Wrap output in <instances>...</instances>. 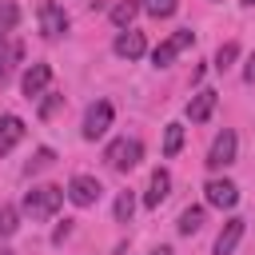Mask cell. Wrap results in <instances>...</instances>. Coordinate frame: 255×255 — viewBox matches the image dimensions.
Masks as SVG:
<instances>
[{"mask_svg": "<svg viewBox=\"0 0 255 255\" xmlns=\"http://www.w3.org/2000/svg\"><path fill=\"white\" fill-rule=\"evenodd\" d=\"M235 56H239V44H231V40H227V44H219V52H215V68H219V72H227V68L235 64Z\"/></svg>", "mask_w": 255, "mask_h": 255, "instance_id": "cell-25", "label": "cell"}, {"mask_svg": "<svg viewBox=\"0 0 255 255\" xmlns=\"http://www.w3.org/2000/svg\"><path fill=\"white\" fill-rule=\"evenodd\" d=\"M100 195H104V187H100L96 175H72V183H68V199H72L76 207H92V203H100Z\"/></svg>", "mask_w": 255, "mask_h": 255, "instance_id": "cell-8", "label": "cell"}, {"mask_svg": "<svg viewBox=\"0 0 255 255\" xmlns=\"http://www.w3.org/2000/svg\"><path fill=\"white\" fill-rule=\"evenodd\" d=\"M203 199H207L211 207H219V211H231V207L239 203V187H235L231 179H207V183H203Z\"/></svg>", "mask_w": 255, "mask_h": 255, "instance_id": "cell-9", "label": "cell"}, {"mask_svg": "<svg viewBox=\"0 0 255 255\" xmlns=\"http://www.w3.org/2000/svg\"><path fill=\"white\" fill-rule=\"evenodd\" d=\"M243 227H247V219L231 215V219L223 223V231L215 235V251H211V255H235V247H239V239H243Z\"/></svg>", "mask_w": 255, "mask_h": 255, "instance_id": "cell-11", "label": "cell"}, {"mask_svg": "<svg viewBox=\"0 0 255 255\" xmlns=\"http://www.w3.org/2000/svg\"><path fill=\"white\" fill-rule=\"evenodd\" d=\"M20 56H24V48H20L16 40L0 48V88H4L8 80H12V72H16V60H20Z\"/></svg>", "mask_w": 255, "mask_h": 255, "instance_id": "cell-16", "label": "cell"}, {"mask_svg": "<svg viewBox=\"0 0 255 255\" xmlns=\"http://www.w3.org/2000/svg\"><path fill=\"white\" fill-rule=\"evenodd\" d=\"M235 147H239L235 131H231V128H223V131L211 139V147H207V159H203V163H207L211 171H223V167H231V163H235Z\"/></svg>", "mask_w": 255, "mask_h": 255, "instance_id": "cell-3", "label": "cell"}, {"mask_svg": "<svg viewBox=\"0 0 255 255\" xmlns=\"http://www.w3.org/2000/svg\"><path fill=\"white\" fill-rule=\"evenodd\" d=\"M215 104H219V92L199 88V92L187 100V120H191V124H207V120H211V112H215Z\"/></svg>", "mask_w": 255, "mask_h": 255, "instance_id": "cell-10", "label": "cell"}, {"mask_svg": "<svg viewBox=\"0 0 255 255\" xmlns=\"http://www.w3.org/2000/svg\"><path fill=\"white\" fill-rule=\"evenodd\" d=\"M199 227H203V207H183V211H179L175 231H179V235H195Z\"/></svg>", "mask_w": 255, "mask_h": 255, "instance_id": "cell-17", "label": "cell"}, {"mask_svg": "<svg viewBox=\"0 0 255 255\" xmlns=\"http://www.w3.org/2000/svg\"><path fill=\"white\" fill-rule=\"evenodd\" d=\"M68 235H72V219H64V223H60V227L52 231V243H64Z\"/></svg>", "mask_w": 255, "mask_h": 255, "instance_id": "cell-26", "label": "cell"}, {"mask_svg": "<svg viewBox=\"0 0 255 255\" xmlns=\"http://www.w3.org/2000/svg\"><path fill=\"white\" fill-rule=\"evenodd\" d=\"M243 80H247V84H255V52L247 56V68H243Z\"/></svg>", "mask_w": 255, "mask_h": 255, "instance_id": "cell-27", "label": "cell"}, {"mask_svg": "<svg viewBox=\"0 0 255 255\" xmlns=\"http://www.w3.org/2000/svg\"><path fill=\"white\" fill-rule=\"evenodd\" d=\"M191 40H195V32H191V28H179V32H171L163 44H155V52H151V64H155V68H167V64H171V60H175L183 48H191Z\"/></svg>", "mask_w": 255, "mask_h": 255, "instance_id": "cell-6", "label": "cell"}, {"mask_svg": "<svg viewBox=\"0 0 255 255\" xmlns=\"http://www.w3.org/2000/svg\"><path fill=\"white\" fill-rule=\"evenodd\" d=\"M36 16H40V36H44V40H60V36L68 32V12H64L56 0H44Z\"/></svg>", "mask_w": 255, "mask_h": 255, "instance_id": "cell-5", "label": "cell"}, {"mask_svg": "<svg viewBox=\"0 0 255 255\" xmlns=\"http://www.w3.org/2000/svg\"><path fill=\"white\" fill-rule=\"evenodd\" d=\"M0 255H12V251H8V247H0Z\"/></svg>", "mask_w": 255, "mask_h": 255, "instance_id": "cell-29", "label": "cell"}, {"mask_svg": "<svg viewBox=\"0 0 255 255\" xmlns=\"http://www.w3.org/2000/svg\"><path fill=\"white\" fill-rule=\"evenodd\" d=\"M112 52H116L120 60H139V56L147 52V40H143V32H135V28H128V32H120V36H116V44H112Z\"/></svg>", "mask_w": 255, "mask_h": 255, "instance_id": "cell-12", "label": "cell"}, {"mask_svg": "<svg viewBox=\"0 0 255 255\" xmlns=\"http://www.w3.org/2000/svg\"><path fill=\"white\" fill-rule=\"evenodd\" d=\"M104 159H108L116 171H131V167H139V159H143V143H139L135 135H124V139L108 143Z\"/></svg>", "mask_w": 255, "mask_h": 255, "instance_id": "cell-2", "label": "cell"}, {"mask_svg": "<svg viewBox=\"0 0 255 255\" xmlns=\"http://www.w3.org/2000/svg\"><path fill=\"white\" fill-rule=\"evenodd\" d=\"M60 108H64V96H60V92H44V100H40L36 116H40V120H52V116H56Z\"/></svg>", "mask_w": 255, "mask_h": 255, "instance_id": "cell-24", "label": "cell"}, {"mask_svg": "<svg viewBox=\"0 0 255 255\" xmlns=\"http://www.w3.org/2000/svg\"><path fill=\"white\" fill-rule=\"evenodd\" d=\"M131 215H135V195L120 191L116 195V223H131Z\"/></svg>", "mask_w": 255, "mask_h": 255, "instance_id": "cell-21", "label": "cell"}, {"mask_svg": "<svg viewBox=\"0 0 255 255\" xmlns=\"http://www.w3.org/2000/svg\"><path fill=\"white\" fill-rule=\"evenodd\" d=\"M167 195H171V171H167V167H155V171H151V179H147L143 203H147V207H159Z\"/></svg>", "mask_w": 255, "mask_h": 255, "instance_id": "cell-14", "label": "cell"}, {"mask_svg": "<svg viewBox=\"0 0 255 255\" xmlns=\"http://www.w3.org/2000/svg\"><path fill=\"white\" fill-rule=\"evenodd\" d=\"M48 84H52V64L36 60V64L24 72V80H20V92H24V100H40V96L48 92Z\"/></svg>", "mask_w": 255, "mask_h": 255, "instance_id": "cell-7", "label": "cell"}, {"mask_svg": "<svg viewBox=\"0 0 255 255\" xmlns=\"http://www.w3.org/2000/svg\"><path fill=\"white\" fill-rule=\"evenodd\" d=\"M147 255H171V247H155V251H147Z\"/></svg>", "mask_w": 255, "mask_h": 255, "instance_id": "cell-28", "label": "cell"}, {"mask_svg": "<svg viewBox=\"0 0 255 255\" xmlns=\"http://www.w3.org/2000/svg\"><path fill=\"white\" fill-rule=\"evenodd\" d=\"M16 227H20V211H16L12 203H4V207H0V239L16 235Z\"/></svg>", "mask_w": 255, "mask_h": 255, "instance_id": "cell-22", "label": "cell"}, {"mask_svg": "<svg viewBox=\"0 0 255 255\" xmlns=\"http://www.w3.org/2000/svg\"><path fill=\"white\" fill-rule=\"evenodd\" d=\"M179 147H183V124H167L163 128V155L171 159V155H179Z\"/></svg>", "mask_w": 255, "mask_h": 255, "instance_id": "cell-19", "label": "cell"}, {"mask_svg": "<svg viewBox=\"0 0 255 255\" xmlns=\"http://www.w3.org/2000/svg\"><path fill=\"white\" fill-rule=\"evenodd\" d=\"M24 120L20 116H12V112H0V155H8L20 139H24Z\"/></svg>", "mask_w": 255, "mask_h": 255, "instance_id": "cell-13", "label": "cell"}, {"mask_svg": "<svg viewBox=\"0 0 255 255\" xmlns=\"http://www.w3.org/2000/svg\"><path fill=\"white\" fill-rule=\"evenodd\" d=\"M139 8H143L147 16H155V20H163V16H171V12L179 8V0H139Z\"/></svg>", "mask_w": 255, "mask_h": 255, "instance_id": "cell-23", "label": "cell"}, {"mask_svg": "<svg viewBox=\"0 0 255 255\" xmlns=\"http://www.w3.org/2000/svg\"><path fill=\"white\" fill-rule=\"evenodd\" d=\"M243 4H255V0H243Z\"/></svg>", "mask_w": 255, "mask_h": 255, "instance_id": "cell-30", "label": "cell"}, {"mask_svg": "<svg viewBox=\"0 0 255 255\" xmlns=\"http://www.w3.org/2000/svg\"><path fill=\"white\" fill-rule=\"evenodd\" d=\"M135 16H139V0H116V4H112V24H116L120 32H128Z\"/></svg>", "mask_w": 255, "mask_h": 255, "instance_id": "cell-15", "label": "cell"}, {"mask_svg": "<svg viewBox=\"0 0 255 255\" xmlns=\"http://www.w3.org/2000/svg\"><path fill=\"white\" fill-rule=\"evenodd\" d=\"M52 163H56V151H52V147H36V151H32V159L24 163V171H28V175H36V171H48Z\"/></svg>", "mask_w": 255, "mask_h": 255, "instance_id": "cell-20", "label": "cell"}, {"mask_svg": "<svg viewBox=\"0 0 255 255\" xmlns=\"http://www.w3.org/2000/svg\"><path fill=\"white\" fill-rule=\"evenodd\" d=\"M64 199H68V191H64L60 183H36V187L24 195V211H28L32 219H52V215L64 207Z\"/></svg>", "mask_w": 255, "mask_h": 255, "instance_id": "cell-1", "label": "cell"}, {"mask_svg": "<svg viewBox=\"0 0 255 255\" xmlns=\"http://www.w3.org/2000/svg\"><path fill=\"white\" fill-rule=\"evenodd\" d=\"M112 116H116V108H112L108 100H96V104L84 112V128H80V135H84V139H100V135L112 128Z\"/></svg>", "mask_w": 255, "mask_h": 255, "instance_id": "cell-4", "label": "cell"}, {"mask_svg": "<svg viewBox=\"0 0 255 255\" xmlns=\"http://www.w3.org/2000/svg\"><path fill=\"white\" fill-rule=\"evenodd\" d=\"M16 24H20V8H16L12 0H0V40H4V36H12V32H16Z\"/></svg>", "mask_w": 255, "mask_h": 255, "instance_id": "cell-18", "label": "cell"}]
</instances>
